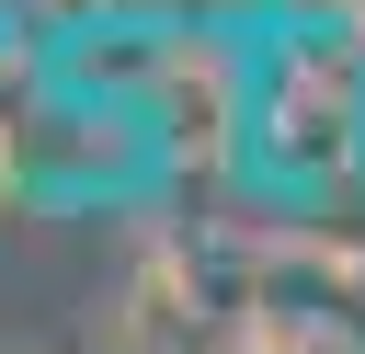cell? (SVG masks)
<instances>
[{"mask_svg":"<svg viewBox=\"0 0 365 354\" xmlns=\"http://www.w3.org/2000/svg\"><path fill=\"white\" fill-rule=\"evenodd\" d=\"M251 160L262 183H319L365 148V34H274L251 46Z\"/></svg>","mask_w":365,"mask_h":354,"instance_id":"cell-1","label":"cell"}]
</instances>
